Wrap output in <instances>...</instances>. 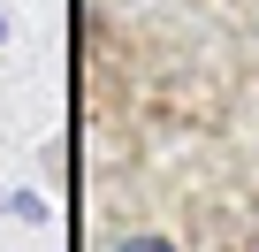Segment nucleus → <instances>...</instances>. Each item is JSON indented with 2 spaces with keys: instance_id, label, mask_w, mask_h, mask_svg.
Masks as SVG:
<instances>
[{
  "instance_id": "f257e3e1",
  "label": "nucleus",
  "mask_w": 259,
  "mask_h": 252,
  "mask_svg": "<svg viewBox=\"0 0 259 252\" xmlns=\"http://www.w3.org/2000/svg\"><path fill=\"white\" fill-rule=\"evenodd\" d=\"M122 252H168V244H160V237H130Z\"/></svg>"
}]
</instances>
